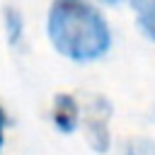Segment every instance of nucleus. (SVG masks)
Returning <instances> with one entry per match:
<instances>
[{"label": "nucleus", "instance_id": "obj_1", "mask_svg": "<svg viewBox=\"0 0 155 155\" xmlns=\"http://www.w3.org/2000/svg\"><path fill=\"white\" fill-rule=\"evenodd\" d=\"M46 29L56 51L78 63L97 61L111 46L107 19L87 0H53Z\"/></svg>", "mask_w": 155, "mask_h": 155}, {"label": "nucleus", "instance_id": "obj_2", "mask_svg": "<svg viewBox=\"0 0 155 155\" xmlns=\"http://www.w3.org/2000/svg\"><path fill=\"white\" fill-rule=\"evenodd\" d=\"M109 119H111V104L104 97H92L85 116V133L92 150L97 153L109 150Z\"/></svg>", "mask_w": 155, "mask_h": 155}, {"label": "nucleus", "instance_id": "obj_3", "mask_svg": "<svg viewBox=\"0 0 155 155\" xmlns=\"http://www.w3.org/2000/svg\"><path fill=\"white\" fill-rule=\"evenodd\" d=\"M80 121V107L73 94H56L53 99V124L63 133H73Z\"/></svg>", "mask_w": 155, "mask_h": 155}, {"label": "nucleus", "instance_id": "obj_4", "mask_svg": "<svg viewBox=\"0 0 155 155\" xmlns=\"http://www.w3.org/2000/svg\"><path fill=\"white\" fill-rule=\"evenodd\" d=\"M136 17H138V27L155 41V0H131Z\"/></svg>", "mask_w": 155, "mask_h": 155}, {"label": "nucleus", "instance_id": "obj_5", "mask_svg": "<svg viewBox=\"0 0 155 155\" xmlns=\"http://www.w3.org/2000/svg\"><path fill=\"white\" fill-rule=\"evenodd\" d=\"M5 27H7V41L10 44H17L22 39V15L15 10V7H5Z\"/></svg>", "mask_w": 155, "mask_h": 155}, {"label": "nucleus", "instance_id": "obj_6", "mask_svg": "<svg viewBox=\"0 0 155 155\" xmlns=\"http://www.w3.org/2000/svg\"><path fill=\"white\" fill-rule=\"evenodd\" d=\"M124 155H155V145H153L150 140H145V138H140V140H131Z\"/></svg>", "mask_w": 155, "mask_h": 155}, {"label": "nucleus", "instance_id": "obj_7", "mask_svg": "<svg viewBox=\"0 0 155 155\" xmlns=\"http://www.w3.org/2000/svg\"><path fill=\"white\" fill-rule=\"evenodd\" d=\"M2 126H5V111L0 109V148H2Z\"/></svg>", "mask_w": 155, "mask_h": 155}, {"label": "nucleus", "instance_id": "obj_8", "mask_svg": "<svg viewBox=\"0 0 155 155\" xmlns=\"http://www.w3.org/2000/svg\"><path fill=\"white\" fill-rule=\"evenodd\" d=\"M104 2H109V5H116V2H121V0H104Z\"/></svg>", "mask_w": 155, "mask_h": 155}]
</instances>
